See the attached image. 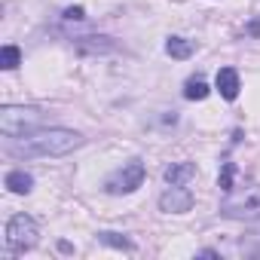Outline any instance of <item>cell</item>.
Here are the masks:
<instances>
[{
	"label": "cell",
	"instance_id": "cell-1",
	"mask_svg": "<svg viewBox=\"0 0 260 260\" xmlns=\"http://www.w3.org/2000/svg\"><path fill=\"white\" fill-rule=\"evenodd\" d=\"M74 147H80V135L71 128H49V132H34L22 144H10V153H25V156H64Z\"/></svg>",
	"mask_w": 260,
	"mask_h": 260
},
{
	"label": "cell",
	"instance_id": "cell-2",
	"mask_svg": "<svg viewBox=\"0 0 260 260\" xmlns=\"http://www.w3.org/2000/svg\"><path fill=\"white\" fill-rule=\"evenodd\" d=\"M220 214L226 217H242V220H254L260 217V184L245 187L242 193H230L220 205Z\"/></svg>",
	"mask_w": 260,
	"mask_h": 260
},
{
	"label": "cell",
	"instance_id": "cell-3",
	"mask_svg": "<svg viewBox=\"0 0 260 260\" xmlns=\"http://www.w3.org/2000/svg\"><path fill=\"white\" fill-rule=\"evenodd\" d=\"M141 184H144V162H141V159L125 162L119 172H113V175L104 181L107 193H113V196H119V193H132V190H138Z\"/></svg>",
	"mask_w": 260,
	"mask_h": 260
},
{
	"label": "cell",
	"instance_id": "cell-4",
	"mask_svg": "<svg viewBox=\"0 0 260 260\" xmlns=\"http://www.w3.org/2000/svg\"><path fill=\"white\" fill-rule=\"evenodd\" d=\"M40 122V113L37 110H25V107H4L0 113V132L7 138H16V135H25L28 128H34Z\"/></svg>",
	"mask_w": 260,
	"mask_h": 260
},
{
	"label": "cell",
	"instance_id": "cell-5",
	"mask_svg": "<svg viewBox=\"0 0 260 260\" xmlns=\"http://www.w3.org/2000/svg\"><path fill=\"white\" fill-rule=\"evenodd\" d=\"M34 242H37V223H34V217L16 214V217L7 223V245H10L13 251H25V248H31Z\"/></svg>",
	"mask_w": 260,
	"mask_h": 260
},
{
	"label": "cell",
	"instance_id": "cell-6",
	"mask_svg": "<svg viewBox=\"0 0 260 260\" xmlns=\"http://www.w3.org/2000/svg\"><path fill=\"white\" fill-rule=\"evenodd\" d=\"M159 208L169 211V214H184V211L193 208V193L184 190V187H178V184H172V187L159 196Z\"/></svg>",
	"mask_w": 260,
	"mask_h": 260
},
{
	"label": "cell",
	"instance_id": "cell-7",
	"mask_svg": "<svg viewBox=\"0 0 260 260\" xmlns=\"http://www.w3.org/2000/svg\"><path fill=\"white\" fill-rule=\"evenodd\" d=\"M217 92L226 101H233L239 95V74H236V68H220L217 71Z\"/></svg>",
	"mask_w": 260,
	"mask_h": 260
},
{
	"label": "cell",
	"instance_id": "cell-8",
	"mask_svg": "<svg viewBox=\"0 0 260 260\" xmlns=\"http://www.w3.org/2000/svg\"><path fill=\"white\" fill-rule=\"evenodd\" d=\"M190 178H196V166H193V162H175V166L166 169V181H169V184L184 187Z\"/></svg>",
	"mask_w": 260,
	"mask_h": 260
},
{
	"label": "cell",
	"instance_id": "cell-9",
	"mask_svg": "<svg viewBox=\"0 0 260 260\" xmlns=\"http://www.w3.org/2000/svg\"><path fill=\"white\" fill-rule=\"evenodd\" d=\"M7 187H10L13 193H31L34 178L25 175V172H10V175H7Z\"/></svg>",
	"mask_w": 260,
	"mask_h": 260
},
{
	"label": "cell",
	"instance_id": "cell-10",
	"mask_svg": "<svg viewBox=\"0 0 260 260\" xmlns=\"http://www.w3.org/2000/svg\"><path fill=\"white\" fill-rule=\"evenodd\" d=\"M166 52H169L172 58H190V55H193V43L184 40V37H172V40L166 43Z\"/></svg>",
	"mask_w": 260,
	"mask_h": 260
},
{
	"label": "cell",
	"instance_id": "cell-11",
	"mask_svg": "<svg viewBox=\"0 0 260 260\" xmlns=\"http://www.w3.org/2000/svg\"><path fill=\"white\" fill-rule=\"evenodd\" d=\"M19 61H22V52H19V46H4V49H0V68H4V71H13V68H19Z\"/></svg>",
	"mask_w": 260,
	"mask_h": 260
},
{
	"label": "cell",
	"instance_id": "cell-12",
	"mask_svg": "<svg viewBox=\"0 0 260 260\" xmlns=\"http://www.w3.org/2000/svg\"><path fill=\"white\" fill-rule=\"evenodd\" d=\"M184 95L190 98V101H202L205 95H208V86H205V80H187V86H184Z\"/></svg>",
	"mask_w": 260,
	"mask_h": 260
},
{
	"label": "cell",
	"instance_id": "cell-13",
	"mask_svg": "<svg viewBox=\"0 0 260 260\" xmlns=\"http://www.w3.org/2000/svg\"><path fill=\"white\" fill-rule=\"evenodd\" d=\"M104 245H113V248H122V251H132V242H128V239H122L119 233H101L98 236Z\"/></svg>",
	"mask_w": 260,
	"mask_h": 260
},
{
	"label": "cell",
	"instance_id": "cell-14",
	"mask_svg": "<svg viewBox=\"0 0 260 260\" xmlns=\"http://www.w3.org/2000/svg\"><path fill=\"white\" fill-rule=\"evenodd\" d=\"M233 175H236V166H233V162H223L220 178H217V184H220V190H223V193H230V190H233Z\"/></svg>",
	"mask_w": 260,
	"mask_h": 260
},
{
	"label": "cell",
	"instance_id": "cell-15",
	"mask_svg": "<svg viewBox=\"0 0 260 260\" xmlns=\"http://www.w3.org/2000/svg\"><path fill=\"white\" fill-rule=\"evenodd\" d=\"M64 19H68V22H80V19H83V7H71V10H64Z\"/></svg>",
	"mask_w": 260,
	"mask_h": 260
}]
</instances>
